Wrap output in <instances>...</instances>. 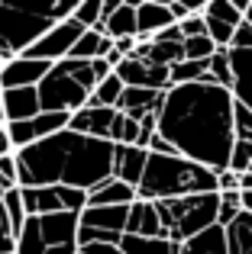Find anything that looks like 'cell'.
<instances>
[{
  "label": "cell",
  "instance_id": "6da1fadb",
  "mask_svg": "<svg viewBox=\"0 0 252 254\" xmlns=\"http://www.w3.org/2000/svg\"><path fill=\"white\" fill-rule=\"evenodd\" d=\"M158 135L201 168L214 174L230 171V151L236 142L233 93L210 81L171 87L158 110Z\"/></svg>",
  "mask_w": 252,
  "mask_h": 254
},
{
  "label": "cell",
  "instance_id": "7a4b0ae2",
  "mask_svg": "<svg viewBox=\"0 0 252 254\" xmlns=\"http://www.w3.org/2000/svg\"><path fill=\"white\" fill-rule=\"evenodd\" d=\"M114 142L78 135L62 129L16 155L19 187H75L91 193L97 184L114 177Z\"/></svg>",
  "mask_w": 252,
  "mask_h": 254
},
{
  "label": "cell",
  "instance_id": "3957f363",
  "mask_svg": "<svg viewBox=\"0 0 252 254\" xmlns=\"http://www.w3.org/2000/svg\"><path fill=\"white\" fill-rule=\"evenodd\" d=\"M197 193H220L217 174L188 161L181 155H149L142 180L136 187V199L145 203H165V199H184Z\"/></svg>",
  "mask_w": 252,
  "mask_h": 254
},
{
  "label": "cell",
  "instance_id": "277c9868",
  "mask_svg": "<svg viewBox=\"0 0 252 254\" xmlns=\"http://www.w3.org/2000/svg\"><path fill=\"white\" fill-rule=\"evenodd\" d=\"M78 0H52V3L19 6L0 0V64L23 58L55 23L75 13Z\"/></svg>",
  "mask_w": 252,
  "mask_h": 254
},
{
  "label": "cell",
  "instance_id": "5b68a950",
  "mask_svg": "<svg viewBox=\"0 0 252 254\" xmlns=\"http://www.w3.org/2000/svg\"><path fill=\"white\" fill-rule=\"evenodd\" d=\"M97 90V77L91 71V62H65L52 64L49 74L39 81V110L42 113H78L81 106H88L91 93Z\"/></svg>",
  "mask_w": 252,
  "mask_h": 254
},
{
  "label": "cell",
  "instance_id": "8992f818",
  "mask_svg": "<svg viewBox=\"0 0 252 254\" xmlns=\"http://www.w3.org/2000/svg\"><path fill=\"white\" fill-rule=\"evenodd\" d=\"M155 206L158 216H162V235L171 245H184L194 235L217 225L220 193H197V196H184V199H165V203Z\"/></svg>",
  "mask_w": 252,
  "mask_h": 254
},
{
  "label": "cell",
  "instance_id": "52a82bcc",
  "mask_svg": "<svg viewBox=\"0 0 252 254\" xmlns=\"http://www.w3.org/2000/svg\"><path fill=\"white\" fill-rule=\"evenodd\" d=\"M13 254H78V216H26Z\"/></svg>",
  "mask_w": 252,
  "mask_h": 254
},
{
  "label": "cell",
  "instance_id": "ba28073f",
  "mask_svg": "<svg viewBox=\"0 0 252 254\" xmlns=\"http://www.w3.org/2000/svg\"><path fill=\"white\" fill-rule=\"evenodd\" d=\"M81 36H84V26L78 23L75 16H68V19H62V23L52 26V29L45 32V36L39 39V42L32 45L23 58H36V62L58 64V62H65V58L71 55V49H75V42Z\"/></svg>",
  "mask_w": 252,
  "mask_h": 254
},
{
  "label": "cell",
  "instance_id": "9c48e42d",
  "mask_svg": "<svg viewBox=\"0 0 252 254\" xmlns=\"http://www.w3.org/2000/svg\"><path fill=\"white\" fill-rule=\"evenodd\" d=\"M68 123H71L68 113H39V116L26 119V123H10L6 126V135H10L13 151H23L29 145L42 142V138L55 135V132L68 129Z\"/></svg>",
  "mask_w": 252,
  "mask_h": 254
},
{
  "label": "cell",
  "instance_id": "30bf717a",
  "mask_svg": "<svg viewBox=\"0 0 252 254\" xmlns=\"http://www.w3.org/2000/svg\"><path fill=\"white\" fill-rule=\"evenodd\" d=\"M52 64L49 62H36V58H13L0 68V87L3 90H16V87H39Z\"/></svg>",
  "mask_w": 252,
  "mask_h": 254
},
{
  "label": "cell",
  "instance_id": "8fae6325",
  "mask_svg": "<svg viewBox=\"0 0 252 254\" xmlns=\"http://www.w3.org/2000/svg\"><path fill=\"white\" fill-rule=\"evenodd\" d=\"M114 116H117V110H110V106L88 103V106H81L78 113H71L68 129L78 132V135H91V138H104V142H107L110 126H114Z\"/></svg>",
  "mask_w": 252,
  "mask_h": 254
},
{
  "label": "cell",
  "instance_id": "7c38bea8",
  "mask_svg": "<svg viewBox=\"0 0 252 254\" xmlns=\"http://www.w3.org/2000/svg\"><path fill=\"white\" fill-rule=\"evenodd\" d=\"M175 23L171 19V10L165 0H139L136 3V39L142 42H152L162 29Z\"/></svg>",
  "mask_w": 252,
  "mask_h": 254
},
{
  "label": "cell",
  "instance_id": "4fadbf2b",
  "mask_svg": "<svg viewBox=\"0 0 252 254\" xmlns=\"http://www.w3.org/2000/svg\"><path fill=\"white\" fill-rule=\"evenodd\" d=\"M126 219H129V206H88L78 216V225L107 235H126Z\"/></svg>",
  "mask_w": 252,
  "mask_h": 254
},
{
  "label": "cell",
  "instance_id": "5bb4252c",
  "mask_svg": "<svg viewBox=\"0 0 252 254\" xmlns=\"http://www.w3.org/2000/svg\"><path fill=\"white\" fill-rule=\"evenodd\" d=\"M0 113H3V123H26V119L39 116V93L36 87H16V90H3L0 97Z\"/></svg>",
  "mask_w": 252,
  "mask_h": 254
},
{
  "label": "cell",
  "instance_id": "9a60e30c",
  "mask_svg": "<svg viewBox=\"0 0 252 254\" xmlns=\"http://www.w3.org/2000/svg\"><path fill=\"white\" fill-rule=\"evenodd\" d=\"M230 68H233V93L236 103L252 110V49H230Z\"/></svg>",
  "mask_w": 252,
  "mask_h": 254
},
{
  "label": "cell",
  "instance_id": "2e32d148",
  "mask_svg": "<svg viewBox=\"0 0 252 254\" xmlns=\"http://www.w3.org/2000/svg\"><path fill=\"white\" fill-rule=\"evenodd\" d=\"M145 161H149V151L145 148H136V145H117V151H114V177L123 180V184H129V187H139L142 171H145Z\"/></svg>",
  "mask_w": 252,
  "mask_h": 254
},
{
  "label": "cell",
  "instance_id": "e0dca14e",
  "mask_svg": "<svg viewBox=\"0 0 252 254\" xmlns=\"http://www.w3.org/2000/svg\"><path fill=\"white\" fill-rule=\"evenodd\" d=\"M126 235H139V238H165L162 235V216H158L155 203L136 199L129 206V219H126Z\"/></svg>",
  "mask_w": 252,
  "mask_h": 254
},
{
  "label": "cell",
  "instance_id": "ac0fdd59",
  "mask_svg": "<svg viewBox=\"0 0 252 254\" xmlns=\"http://www.w3.org/2000/svg\"><path fill=\"white\" fill-rule=\"evenodd\" d=\"M165 103V93H155V90H145V87H126L120 103H117V113H126L129 119H142L149 113H158Z\"/></svg>",
  "mask_w": 252,
  "mask_h": 254
},
{
  "label": "cell",
  "instance_id": "d6986e66",
  "mask_svg": "<svg viewBox=\"0 0 252 254\" xmlns=\"http://www.w3.org/2000/svg\"><path fill=\"white\" fill-rule=\"evenodd\" d=\"M136 203V187L123 184L117 177H107L88 193V206H132Z\"/></svg>",
  "mask_w": 252,
  "mask_h": 254
},
{
  "label": "cell",
  "instance_id": "ffe728a7",
  "mask_svg": "<svg viewBox=\"0 0 252 254\" xmlns=\"http://www.w3.org/2000/svg\"><path fill=\"white\" fill-rule=\"evenodd\" d=\"M19 193H23L26 216H55V212H62L55 187H26V190L19 187Z\"/></svg>",
  "mask_w": 252,
  "mask_h": 254
},
{
  "label": "cell",
  "instance_id": "44dd1931",
  "mask_svg": "<svg viewBox=\"0 0 252 254\" xmlns=\"http://www.w3.org/2000/svg\"><path fill=\"white\" fill-rule=\"evenodd\" d=\"M104 32L110 39H136V0H120L114 13L104 19Z\"/></svg>",
  "mask_w": 252,
  "mask_h": 254
},
{
  "label": "cell",
  "instance_id": "7402d4cb",
  "mask_svg": "<svg viewBox=\"0 0 252 254\" xmlns=\"http://www.w3.org/2000/svg\"><path fill=\"white\" fill-rule=\"evenodd\" d=\"M110 52H114V39L97 32V29H84V36L75 42L68 58H75V62H94V58H107Z\"/></svg>",
  "mask_w": 252,
  "mask_h": 254
},
{
  "label": "cell",
  "instance_id": "603a6c76",
  "mask_svg": "<svg viewBox=\"0 0 252 254\" xmlns=\"http://www.w3.org/2000/svg\"><path fill=\"white\" fill-rule=\"evenodd\" d=\"M178 254H230V245H227V229L214 225V229L201 232V235H194L191 242H184Z\"/></svg>",
  "mask_w": 252,
  "mask_h": 254
},
{
  "label": "cell",
  "instance_id": "cb8c5ba5",
  "mask_svg": "<svg viewBox=\"0 0 252 254\" xmlns=\"http://www.w3.org/2000/svg\"><path fill=\"white\" fill-rule=\"evenodd\" d=\"M181 245H171L168 238H139V235H123L120 254H178Z\"/></svg>",
  "mask_w": 252,
  "mask_h": 254
},
{
  "label": "cell",
  "instance_id": "d4e9b609",
  "mask_svg": "<svg viewBox=\"0 0 252 254\" xmlns=\"http://www.w3.org/2000/svg\"><path fill=\"white\" fill-rule=\"evenodd\" d=\"M227 245H230V254H252V216L249 212H243L227 229Z\"/></svg>",
  "mask_w": 252,
  "mask_h": 254
},
{
  "label": "cell",
  "instance_id": "484cf974",
  "mask_svg": "<svg viewBox=\"0 0 252 254\" xmlns=\"http://www.w3.org/2000/svg\"><path fill=\"white\" fill-rule=\"evenodd\" d=\"M178 62H184V49L178 42H149L145 64H155V68H175Z\"/></svg>",
  "mask_w": 252,
  "mask_h": 254
},
{
  "label": "cell",
  "instance_id": "4316f807",
  "mask_svg": "<svg viewBox=\"0 0 252 254\" xmlns=\"http://www.w3.org/2000/svg\"><path fill=\"white\" fill-rule=\"evenodd\" d=\"M123 81L117 74H110L107 81H101L97 84V90L91 93V100L88 103H94V106H110V110H117V103H120V97H123Z\"/></svg>",
  "mask_w": 252,
  "mask_h": 254
},
{
  "label": "cell",
  "instance_id": "83f0119b",
  "mask_svg": "<svg viewBox=\"0 0 252 254\" xmlns=\"http://www.w3.org/2000/svg\"><path fill=\"white\" fill-rule=\"evenodd\" d=\"M107 142H114V145H136L139 142V123H136V119H129L126 113H117L114 126H110Z\"/></svg>",
  "mask_w": 252,
  "mask_h": 254
},
{
  "label": "cell",
  "instance_id": "f1b7e54d",
  "mask_svg": "<svg viewBox=\"0 0 252 254\" xmlns=\"http://www.w3.org/2000/svg\"><path fill=\"white\" fill-rule=\"evenodd\" d=\"M207 77L214 81L217 87H233V68H230V49H217L214 58L207 64Z\"/></svg>",
  "mask_w": 252,
  "mask_h": 254
},
{
  "label": "cell",
  "instance_id": "f546056e",
  "mask_svg": "<svg viewBox=\"0 0 252 254\" xmlns=\"http://www.w3.org/2000/svg\"><path fill=\"white\" fill-rule=\"evenodd\" d=\"M114 74L123 81V87H145V74H149V64L136 62V58H123L114 68Z\"/></svg>",
  "mask_w": 252,
  "mask_h": 254
},
{
  "label": "cell",
  "instance_id": "4dcf8cb0",
  "mask_svg": "<svg viewBox=\"0 0 252 254\" xmlns=\"http://www.w3.org/2000/svg\"><path fill=\"white\" fill-rule=\"evenodd\" d=\"M207 64L210 62H178L175 68H171V87L204 81V77H207Z\"/></svg>",
  "mask_w": 252,
  "mask_h": 254
},
{
  "label": "cell",
  "instance_id": "1f68e13d",
  "mask_svg": "<svg viewBox=\"0 0 252 254\" xmlns=\"http://www.w3.org/2000/svg\"><path fill=\"white\" fill-rule=\"evenodd\" d=\"M101 6H104V0H78L75 3V13L71 16L78 19V23L84 26V29H97V32H104L101 29ZM107 36V32H104Z\"/></svg>",
  "mask_w": 252,
  "mask_h": 254
},
{
  "label": "cell",
  "instance_id": "d6a6232c",
  "mask_svg": "<svg viewBox=\"0 0 252 254\" xmlns=\"http://www.w3.org/2000/svg\"><path fill=\"white\" fill-rule=\"evenodd\" d=\"M243 216V199L240 193H220V206H217V225L230 229L236 219Z\"/></svg>",
  "mask_w": 252,
  "mask_h": 254
},
{
  "label": "cell",
  "instance_id": "836d02e7",
  "mask_svg": "<svg viewBox=\"0 0 252 254\" xmlns=\"http://www.w3.org/2000/svg\"><path fill=\"white\" fill-rule=\"evenodd\" d=\"M3 209H6V219H10L13 235L19 238V232H23V225H26V209H23V193H19V187L3 196Z\"/></svg>",
  "mask_w": 252,
  "mask_h": 254
},
{
  "label": "cell",
  "instance_id": "e575fe53",
  "mask_svg": "<svg viewBox=\"0 0 252 254\" xmlns=\"http://www.w3.org/2000/svg\"><path fill=\"white\" fill-rule=\"evenodd\" d=\"M181 49H184V62H210L217 45L210 36H197V39H184Z\"/></svg>",
  "mask_w": 252,
  "mask_h": 254
},
{
  "label": "cell",
  "instance_id": "d590c367",
  "mask_svg": "<svg viewBox=\"0 0 252 254\" xmlns=\"http://www.w3.org/2000/svg\"><path fill=\"white\" fill-rule=\"evenodd\" d=\"M233 135L236 142H252V110L233 100Z\"/></svg>",
  "mask_w": 252,
  "mask_h": 254
},
{
  "label": "cell",
  "instance_id": "8d00e7d4",
  "mask_svg": "<svg viewBox=\"0 0 252 254\" xmlns=\"http://www.w3.org/2000/svg\"><path fill=\"white\" fill-rule=\"evenodd\" d=\"M252 168V142H233L230 151V171L233 174H246Z\"/></svg>",
  "mask_w": 252,
  "mask_h": 254
},
{
  "label": "cell",
  "instance_id": "74e56055",
  "mask_svg": "<svg viewBox=\"0 0 252 254\" xmlns=\"http://www.w3.org/2000/svg\"><path fill=\"white\" fill-rule=\"evenodd\" d=\"M13 251H16V235H13V229H10L3 199H0V254H13Z\"/></svg>",
  "mask_w": 252,
  "mask_h": 254
},
{
  "label": "cell",
  "instance_id": "f35d334b",
  "mask_svg": "<svg viewBox=\"0 0 252 254\" xmlns=\"http://www.w3.org/2000/svg\"><path fill=\"white\" fill-rule=\"evenodd\" d=\"M0 180L6 184V190L19 187V171H16V155H3L0 158Z\"/></svg>",
  "mask_w": 252,
  "mask_h": 254
},
{
  "label": "cell",
  "instance_id": "ab89813d",
  "mask_svg": "<svg viewBox=\"0 0 252 254\" xmlns=\"http://www.w3.org/2000/svg\"><path fill=\"white\" fill-rule=\"evenodd\" d=\"M178 29H181L184 39H197V36H207V23H204L201 13H191L188 19H181L178 23Z\"/></svg>",
  "mask_w": 252,
  "mask_h": 254
},
{
  "label": "cell",
  "instance_id": "60d3db41",
  "mask_svg": "<svg viewBox=\"0 0 252 254\" xmlns=\"http://www.w3.org/2000/svg\"><path fill=\"white\" fill-rule=\"evenodd\" d=\"M217 190H220V193H240V174L220 171V174H217Z\"/></svg>",
  "mask_w": 252,
  "mask_h": 254
},
{
  "label": "cell",
  "instance_id": "b9f144b4",
  "mask_svg": "<svg viewBox=\"0 0 252 254\" xmlns=\"http://www.w3.org/2000/svg\"><path fill=\"white\" fill-rule=\"evenodd\" d=\"M230 49H252V26L243 19V26L233 32V42H230Z\"/></svg>",
  "mask_w": 252,
  "mask_h": 254
},
{
  "label": "cell",
  "instance_id": "7bdbcfd3",
  "mask_svg": "<svg viewBox=\"0 0 252 254\" xmlns=\"http://www.w3.org/2000/svg\"><path fill=\"white\" fill-rule=\"evenodd\" d=\"M152 42H178V45H181V42H184V36H181V29H178V23H171L168 29H162L155 39H152Z\"/></svg>",
  "mask_w": 252,
  "mask_h": 254
},
{
  "label": "cell",
  "instance_id": "ee69618b",
  "mask_svg": "<svg viewBox=\"0 0 252 254\" xmlns=\"http://www.w3.org/2000/svg\"><path fill=\"white\" fill-rule=\"evenodd\" d=\"M78 254H120V245H81Z\"/></svg>",
  "mask_w": 252,
  "mask_h": 254
},
{
  "label": "cell",
  "instance_id": "f6af8a7d",
  "mask_svg": "<svg viewBox=\"0 0 252 254\" xmlns=\"http://www.w3.org/2000/svg\"><path fill=\"white\" fill-rule=\"evenodd\" d=\"M3 155H13V145H10V135H6V126H0V158Z\"/></svg>",
  "mask_w": 252,
  "mask_h": 254
},
{
  "label": "cell",
  "instance_id": "bcb514c9",
  "mask_svg": "<svg viewBox=\"0 0 252 254\" xmlns=\"http://www.w3.org/2000/svg\"><path fill=\"white\" fill-rule=\"evenodd\" d=\"M240 199H243V212L252 216V190H240Z\"/></svg>",
  "mask_w": 252,
  "mask_h": 254
},
{
  "label": "cell",
  "instance_id": "7dc6e473",
  "mask_svg": "<svg viewBox=\"0 0 252 254\" xmlns=\"http://www.w3.org/2000/svg\"><path fill=\"white\" fill-rule=\"evenodd\" d=\"M246 23L252 26V3H249V10H246Z\"/></svg>",
  "mask_w": 252,
  "mask_h": 254
},
{
  "label": "cell",
  "instance_id": "c3c4849f",
  "mask_svg": "<svg viewBox=\"0 0 252 254\" xmlns=\"http://www.w3.org/2000/svg\"><path fill=\"white\" fill-rule=\"evenodd\" d=\"M0 126H6V123H3V113H0Z\"/></svg>",
  "mask_w": 252,
  "mask_h": 254
},
{
  "label": "cell",
  "instance_id": "681fc988",
  "mask_svg": "<svg viewBox=\"0 0 252 254\" xmlns=\"http://www.w3.org/2000/svg\"><path fill=\"white\" fill-rule=\"evenodd\" d=\"M0 97H3V87H0Z\"/></svg>",
  "mask_w": 252,
  "mask_h": 254
},
{
  "label": "cell",
  "instance_id": "f907efd6",
  "mask_svg": "<svg viewBox=\"0 0 252 254\" xmlns=\"http://www.w3.org/2000/svg\"><path fill=\"white\" fill-rule=\"evenodd\" d=\"M249 171H252V168H249ZM249 171H246V174H249Z\"/></svg>",
  "mask_w": 252,
  "mask_h": 254
}]
</instances>
